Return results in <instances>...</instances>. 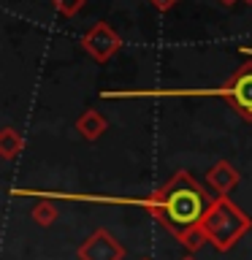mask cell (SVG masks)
<instances>
[{
    "label": "cell",
    "mask_w": 252,
    "mask_h": 260,
    "mask_svg": "<svg viewBox=\"0 0 252 260\" xmlns=\"http://www.w3.org/2000/svg\"><path fill=\"white\" fill-rule=\"evenodd\" d=\"M217 195H209V190L201 182H195L184 168L174 171V176L166 184H160L149 198L144 201V209L174 236L182 241V247L190 252H198L206 244L201 225L206 211L211 209Z\"/></svg>",
    "instance_id": "cell-1"
},
{
    "label": "cell",
    "mask_w": 252,
    "mask_h": 260,
    "mask_svg": "<svg viewBox=\"0 0 252 260\" xmlns=\"http://www.w3.org/2000/svg\"><path fill=\"white\" fill-rule=\"evenodd\" d=\"M249 228H252V217L247 211L236 206L228 195H219L206 211V217H203L201 231L206 236V244H211L217 252H228L236 241L249 233Z\"/></svg>",
    "instance_id": "cell-2"
},
{
    "label": "cell",
    "mask_w": 252,
    "mask_h": 260,
    "mask_svg": "<svg viewBox=\"0 0 252 260\" xmlns=\"http://www.w3.org/2000/svg\"><path fill=\"white\" fill-rule=\"evenodd\" d=\"M219 98L241 119L252 122V62H241L233 71V76L219 87Z\"/></svg>",
    "instance_id": "cell-3"
},
{
    "label": "cell",
    "mask_w": 252,
    "mask_h": 260,
    "mask_svg": "<svg viewBox=\"0 0 252 260\" xmlns=\"http://www.w3.org/2000/svg\"><path fill=\"white\" fill-rule=\"evenodd\" d=\"M81 49H84L95 62H109L122 49V38L109 22H95L92 27L81 36Z\"/></svg>",
    "instance_id": "cell-4"
},
{
    "label": "cell",
    "mask_w": 252,
    "mask_h": 260,
    "mask_svg": "<svg viewBox=\"0 0 252 260\" xmlns=\"http://www.w3.org/2000/svg\"><path fill=\"white\" fill-rule=\"evenodd\" d=\"M76 255L79 260H122L125 247L114 239V233H109L106 228H98L87 236V241H81Z\"/></svg>",
    "instance_id": "cell-5"
},
{
    "label": "cell",
    "mask_w": 252,
    "mask_h": 260,
    "mask_svg": "<svg viewBox=\"0 0 252 260\" xmlns=\"http://www.w3.org/2000/svg\"><path fill=\"white\" fill-rule=\"evenodd\" d=\"M239 182H241V174L228 160H217L214 166L206 171V184H209V190L214 192L217 198L219 195H228Z\"/></svg>",
    "instance_id": "cell-6"
},
{
    "label": "cell",
    "mask_w": 252,
    "mask_h": 260,
    "mask_svg": "<svg viewBox=\"0 0 252 260\" xmlns=\"http://www.w3.org/2000/svg\"><path fill=\"white\" fill-rule=\"evenodd\" d=\"M76 130H79V136L84 138V141H98V138H101L106 130H109V119H106L101 111L87 109V111L76 119Z\"/></svg>",
    "instance_id": "cell-7"
},
{
    "label": "cell",
    "mask_w": 252,
    "mask_h": 260,
    "mask_svg": "<svg viewBox=\"0 0 252 260\" xmlns=\"http://www.w3.org/2000/svg\"><path fill=\"white\" fill-rule=\"evenodd\" d=\"M22 149H24V138L16 133L14 127H3V130H0V157H3V160H14Z\"/></svg>",
    "instance_id": "cell-8"
},
{
    "label": "cell",
    "mask_w": 252,
    "mask_h": 260,
    "mask_svg": "<svg viewBox=\"0 0 252 260\" xmlns=\"http://www.w3.org/2000/svg\"><path fill=\"white\" fill-rule=\"evenodd\" d=\"M30 217H33V222H36V225H41V228H49V225H54V222H57L60 211H57L54 201H38L36 206H33Z\"/></svg>",
    "instance_id": "cell-9"
},
{
    "label": "cell",
    "mask_w": 252,
    "mask_h": 260,
    "mask_svg": "<svg viewBox=\"0 0 252 260\" xmlns=\"http://www.w3.org/2000/svg\"><path fill=\"white\" fill-rule=\"evenodd\" d=\"M52 6L60 16H76L84 8V0H52Z\"/></svg>",
    "instance_id": "cell-10"
},
{
    "label": "cell",
    "mask_w": 252,
    "mask_h": 260,
    "mask_svg": "<svg viewBox=\"0 0 252 260\" xmlns=\"http://www.w3.org/2000/svg\"><path fill=\"white\" fill-rule=\"evenodd\" d=\"M149 3L158 8V11H171V8H174L179 0H149Z\"/></svg>",
    "instance_id": "cell-11"
},
{
    "label": "cell",
    "mask_w": 252,
    "mask_h": 260,
    "mask_svg": "<svg viewBox=\"0 0 252 260\" xmlns=\"http://www.w3.org/2000/svg\"><path fill=\"white\" fill-rule=\"evenodd\" d=\"M219 3H223V6H233L236 0H219Z\"/></svg>",
    "instance_id": "cell-12"
},
{
    "label": "cell",
    "mask_w": 252,
    "mask_h": 260,
    "mask_svg": "<svg viewBox=\"0 0 252 260\" xmlns=\"http://www.w3.org/2000/svg\"><path fill=\"white\" fill-rule=\"evenodd\" d=\"M182 260H195V257H193V255H187V257H182Z\"/></svg>",
    "instance_id": "cell-13"
},
{
    "label": "cell",
    "mask_w": 252,
    "mask_h": 260,
    "mask_svg": "<svg viewBox=\"0 0 252 260\" xmlns=\"http://www.w3.org/2000/svg\"><path fill=\"white\" fill-rule=\"evenodd\" d=\"M244 3H252V0H244Z\"/></svg>",
    "instance_id": "cell-14"
}]
</instances>
